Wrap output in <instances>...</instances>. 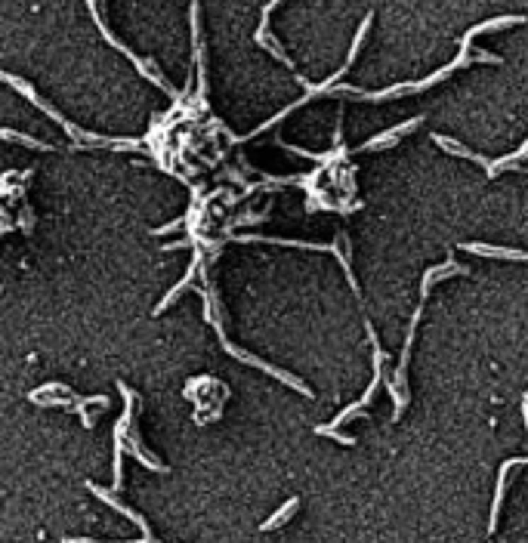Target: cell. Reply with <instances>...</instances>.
<instances>
[{
  "label": "cell",
  "instance_id": "obj_1",
  "mask_svg": "<svg viewBox=\"0 0 528 543\" xmlns=\"http://www.w3.org/2000/svg\"><path fill=\"white\" fill-rule=\"evenodd\" d=\"M528 457H516V460H507L500 466V479H498V491H495V506H491V522H488V531L495 534L498 528V515H500V503H504V491H507V472L513 469V466H525Z\"/></svg>",
  "mask_w": 528,
  "mask_h": 543
},
{
  "label": "cell",
  "instance_id": "obj_2",
  "mask_svg": "<svg viewBox=\"0 0 528 543\" xmlns=\"http://www.w3.org/2000/svg\"><path fill=\"white\" fill-rule=\"evenodd\" d=\"M461 250L479 253V257H498V259H519V262H528V253H525V250H507V247H491V244H464Z\"/></svg>",
  "mask_w": 528,
  "mask_h": 543
},
{
  "label": "cell",
  "instance_id": "obj_3",
  "mask_svg": "<svg viewBox=\"0 0 528 543\" xmlns=\"http://www.w3.org/2000/svg\"><path fill=\"white\" fill-rule=\"evenodd\" d=\"M417 124H420V117H414V121H408V124H398L396 130H389V133H383V136H374L368 146H365V151H371V148H377V146H396L398 136H402V133H411Z\"/></svg>",
  "mask_w": 528,
  "mask_h": 543
},
{
  "label": "cell",
  "instance_id": "obj_4",
  "mask_svg": "<svg viewBox=\"0 0 528 543\" xmlns=\"http://www.w3.org/2000/svg\"><path fill=\"white\" fill-rule=\"evenodd\" d=\"M436 142H439V146H442V148H448V151H451V155H457V158H470V160H479V164H485V167H488V164H491V160H485L482 155H473V151H466L464 146H457V142H451V139H448V136H436Z\"/></svg>",
  "mask_w": 528,
  "mask_h": 543
},
{
  "label": "cell",
  "instance_id": "obj_5",
  "mask_svg": "<svg viewBox=\"0 0 528 543\" xmlns=\"http://www.w3.org/2000/svg\"><path fill=\"white\" fill-rule=\"evenodd\" d=\"M297 506H300V500L291 497V500H287V506H281V509H278L275 515H272L269 522H263V531H269V528H278V525H285V519H291V513H294Z\"/></svg>",
  "mask_w": 528,
  "mask_h": 543
},
{
  "label": "cell",
  "instance_id": "obj_6",
  "mask_svg": "<svg viewBox=\"0 0 528 543\" xmlns=\"http://www.w3.org/2000/svg\"><path fill=\"white\" fill-rule=\"evenodd\" d=\"M315 432H318V436H334L337 441H343V445H352V441H355V438H349V436H340V432H337L334 426H318Z\"/></svg>",
  "mask_w": 528,
  "mask_h": 543
},
{
  "label": "cell",
  "instance_id": "obj_7",
  "mask_svg": "<svg viewBox=\"0 0 528 543\" xmlns=\"http://www.w3.org/2000/svg\"><path fill=\"white\" fill-rule=\"evenodd\" d=\"M522 414H525V426H528V395H525V402H522Z\"/></svg>",
  "mask_w": 528,
  "mask_h": 543
}]
</instances>
